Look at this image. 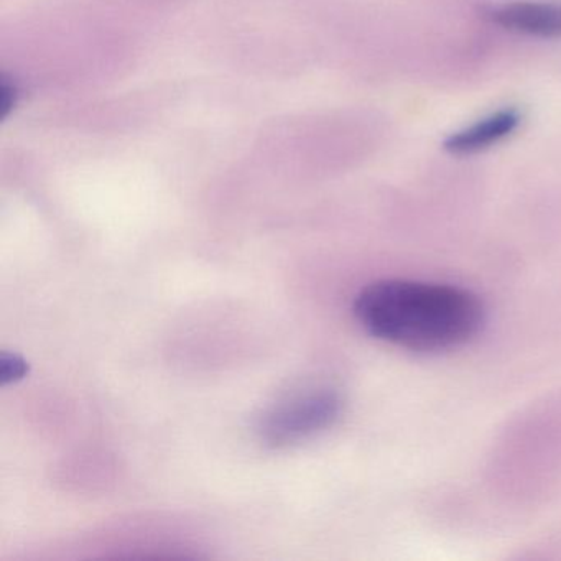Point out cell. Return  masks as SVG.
Returning <instances> with one entry per match:
<instances>
[{
	"label": "cell",
	"instance_id": "obj_2",
	"mask_svg": "<svg viewBox=\"0 0 561 561\" xmlns=\"http://www.w3.org/2000/svg\"><path fill=\"white\" fill-rule=\"evenodd\" d=\"M343 412V399L330 387H308L284 397L259 422L265 445L282 448L331 428Z\"/></svg>",
	"mask_w": 561,
	"mask_h": 561
},
{
	"label": "cell",
	"instance_id": "obj_4",
	"mask_svg": "<svg viewBox=\"0 0 561 561\" xmlns=\"http://www.w3.org/2000/svg\"><path fill=\"white\" fill-rule=\"evenodd\" d=\"M518 126H520V114L517 111H497L472 126L451 134L443 142V149L456 157L476 156L508 139Z\"/></svg>",
	"mask_w": 561,
	"mask_h": 561
},
{
	"label": "cell",
	"instance_id": "obj_6",
	"mask_svg": "<svg viewBox=\"0 0 561 561\" xmlns=\"http://www.w3.org/2000/svg\"><path fill=\"white\" fill-rule=\"evenodd\" d=\"M19 90L15 83H11L8 78H2V87H0V110L2 117H8L15 110L19 103Z\"/></svg>",
	"mask_w": 561,
	"mask_h": 561
},
{
	"label": "cell",
	"instance_id": "obj_5",
	"mask_svg": "<svg viewBox=\"0 0 561 561\" xmlns=\"http://www.w3.org/2000/svg\"><path fill=\"white\" fill-rule=\"evenodd\" d=\"M27 373V363H25L21 356H18V354H2V359H0V374H2L4 383L24 379Z\"/></svg>",
	"mask_w": 561,
	"mask_h": 561
},
{
	"label": "cell",
	"instance_id": "obj_1",
	"mask_svg": "<svg viewBox=\"0 0 561 561\" xmlns=\"http://www.w3.org/2000/svg\"><path fill=\"white\" fill-rule=\"evenodd\" d=\"M354 314L370 336L423 354L466 346L485 323L484 304L474 291L405 278L364 287L354 300Z\"/></svg>",
	"mask_w": 561,
	"mask_h": 561
},
{
	"label": "cell",
	"instance_id": "obj_3",
	"mask_svg": "<svg viewBox=\"0 0 561 561\" xmlns=\"http://www.w3.org/2000/svg\"><path fill=\"white\" fill-rule=\"evenodd\" d=\"M491 21L504 31L537 38H561V4L514 2L491 12Z\"/></svg>",
	"mask_w": 561,
	"mask_h": 561
}]
</instances>
